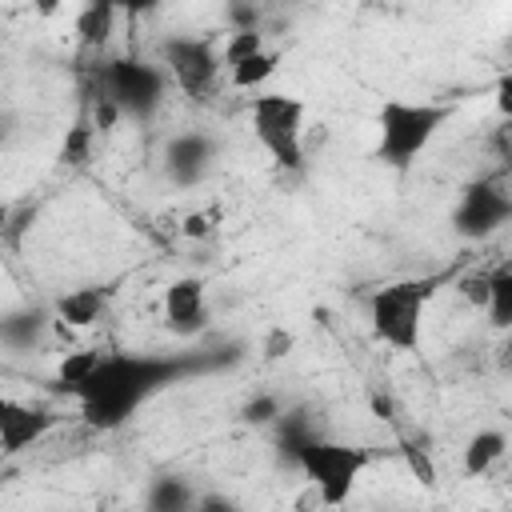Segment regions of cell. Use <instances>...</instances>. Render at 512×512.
I'll use <instances>...</instances> for the list:
<instances>
[{
  "mask_svg": "<svg viewBox=\"0 0 512 512\" xmlns=\"http://www.w3.org/2000/svg\"><path fill=\"white\" fill-rule=\"evenodd\" d=\"M108 304H112V288H104V284H84V288H72V292H64V296L56 300V316H60L64 324H72V328H92L96 320H104Z\"/></svg>",
  "mask_w": 512,
  "mask_h": 512,
  "instance_id": "12",
  "label": "cell"
},
{
  "mask_svg": "<svg viewBox=\"0 0 512 512\" xmlns=\"http://www.w3.org/2000/svg\"><path fill=\"white\" fill-rule=\"evenodd\" d=\"M452 120V104H432V100H384L376 112V156L404 172L412 168L436 132Z\"/></svg>",
  "mask_w": 512,
  "mask_h": 512,
  "instance_id": "3",
  "label": "cell"
},
{
  "mask_svg": "<svg viewBox=\"0 0 512 512\" xmlns=\"http://www.w3.org/2000/svg\"><path fill=\"white\" fill-rule=\"evenodd\" d=\"M212 164H216V144L212 136L204 132H176L168 144H164V176L176 184V188H196L212 176Z\"/></svg>",
  "mask_w": 512,
  "mask_h": 512,
  "instance_id": "10",
  "label": "cell"
},
{
  "mask_svg": "<svg viewBox=\"0 0 512 512\" xmlns=\"http://www.w3.org/2000/svg\"><path fill=\"white\" fill-rule=\"evenodd\" d=\"M268 44H264V32L256 28V32H228V40H224V52H220V60H224V68L232 72L236 64H244V60H252V56H260Z\"/></svg>",
  "mask_w": 512,
  "mask_h": 512,
  "instance_id": "20",
  "label": "cell"
},
{
  "mask_svg": "<svg viewBox=\"0 0 512 512\" xmlns=\"http://www.w3.org/2000/svg\"><path fill=\"white\" fill-rule=\"evenodd\" d=\"M504 368H508V372H512V348H508V352H504Z\"/></svg>",
  "mask_w": 512,
  "mask_h": 512,
  "instance_id": "27",
  "label": "cell"
},
{
  "mask_svg": "<svg viewBox=\"0 0 512 512\" xmlns=\"http://www.w3.org/2000/svg\"><path fill=\"white\" fill-rule=\"evenodd\" d=\"M240 416H244V424L268 428V424H276V420L284 416V404H280V396H272V392H260V396H252V400L240 408Z\"/></svg>",
  "mask_w": 512,
  "mask_h": 512,
  "instance_id": "21",
  "label": "cell"
},
{
  "mask_svg": "<svg viewBox=\"0 0 512 512\" xmlns=\"http://www.w3.org/2000/svg\"><path fill=\"white\" fill-rule=\"evenodd\" d=\"M284 348H292V336H288V332H276V340L268 344V360H276V356H284Z\"/></svg>",
  "mask_w": 512,
  "mask_h": 512,
  "instance_id": "26",
  "label": "cell"
},
{
  "mask_svg": "<svg viewBox=\"0 0 512 512\" xmlns=\"http://www.w3.org/2000/svg\"><path fill=\"white\" fill-rule=\"evenodd\" d=\"M116 16H120V8L116 4H84L80 12H76V40H80V48H104L108 40H112V32H116Z\"/></svg>",
  "mask_w": 512,
  "mask_h": 512,
  "instance_id": "15",
  "label": "cell"
},
{
  "mask_svg": "<svg viewBox=\"0 0 512 512\" xmlns=\"http://www.w3.org/2000/svg\"><path fill=\"white\" fill-rule=\"evenodd\" d=\"M504 224H512V192L496 180H472L460 188L452 208V232L460 240H488Z\"/></svg>",
  "mask_w": 512,
  "mask_h": 512,
  "instance_id": "8",
  "label": "cell"
},
{
  "mask_svg": "<svg viewBox=\"0 0 512 512\" xmlns=\"http://www.w3.org/2000/svg\"><path fill=\"white\" fill-rule=\"evenodd\" d=\"M56 412L40 408V404H24V400H0V452L16 456L24 448H32L36 440H44L56 428Z\"/></svg>",
  "mask_w": 512,
  "mask_h": 512,
  "instance_id": "11",
  "label": "cell"
},
{
  "mask_svg": "<svg viewBox=\"0 0 512 512\" xmlns=\"http://www.w3.org/2000/svg\"><path fill=\"white\" fill-rule=\"evenodd\" d=\"M164 328L180 340H196L212 328L208 284L200 276H180L164 288Z\"/></svg>",
  "mask_w": 512,
  "mask_h": 512,
  "instance_id": "9",
  "label": "cell"
},
{
  "mask_svg": "<svg viewBox=\"0 0 512 512\" xmlns=\"http://www.w3.org/2000/svg\"><path fill=\"white\" fill-rule=\"evenodd\" d=\"M292 464L304 472V480L312 484V492L320 496L324 508H344L360 484V476L368 472L372 464V452L360 448V444H344V440H308Z\"/></svg>",
  "mask_w": 512,
  "mask_h": 512,
  "instance_id": "4",
  "label": "cell"
},
{
  "mask_svg": "<svg viewBox=\"0 0 512 512\" xmlns=\"http://www.w3.org/2000/svg\"><path fill=\"white\" fill-rule=\"evenodd\" d=\"M168 88V72L140 56H116L100 68V96H108L120 116L152 120Z\"/></svg>",
  "mask_w": 512,
  "mask_h": 512,
  "instance_id": "6",
  "label": "cell"
},
{
  "mask_svg": "<svg viewBox=\"0 0 512 512\" xmlns=\"http://www.w3.org/2000/svg\"><path fill=\"white\" fill-rule=\"evenodd\" d=\"M492 96H496V112H500L504 120H512V68H504V72L496 76Z\"/></svg>",
  "mask_w": 512,
  "mask_h": 512,
  "instance_id": "24",
  "label": "cell"
},
{
  "mask_svg": "<svg viewBox=\"0 0 512 512\" xmlns=\"http://www.w3.org/2000/svg\"><path fill=\"white\" fill-rule=\"evenodd\" d=\"M236 356L240 352H228V356L220 352H104V360L72 392V400L80 404V416L88 428L116 432L164 388L188 376L216 372L232 364Z\"/></svg>",
  "mask_w": 512,
  "mask_h": 512,
  "instance_id": "1",
  "label": "cell"
},
{
  "mask_svg": "<svg viewBox=\"0 0 512 512\" xmlns=\"http://www.w3.org/2000/svg\"><path fill=\"white\" fill-rule=\"evenodd\" d=\"M276 68H280V52H276V48H264L260 56L236 64V68L228 72V80H232V88H240V92H264V84L276 76Z\"/></svg>",
  "mask_w": 512,
  "mask_h": 512,
  "instance_id": "17",
  "label": "cell"
},
{
  "mask_svg": "<svg viewBox=\"0 0 512 512\" xmlns=\"http://www.w3.org/2000/svg\"><path fill=\"white\" fill-rule=\"evenodd\" d=\"M484 316L496 332L512 328V264L488 272V308H484Z\"/></svg>",
  "mask_w": 512,
  "mask_h": 512,
  "instance_id": "16",
  "label": "cell"
},
{
  "mask_svg": "<svg viewBox=\"0 0 512 512\" xmlns=\"http://www.w3.org/2000/svg\"><path fill=\"white\" fill-rule=\"evenodd\" d=\"M248 116L268 160L284 172H296L304 164V100L292 92H256Z\"/></svg>",
  "mask_w": 512,
  "mask_h": 512,
  "instance_id": "5",
  "label": "cell"
},
{
  "mask_svg": "<svg viewBox=\"0 0 512 512\" xmlns=\"http://www.w3.org/2000/svg\"><path fill=\"white\" fill-rule=\"evenodd\" d=\"M504 456H508V436H504L500 428H480V432L468 436L464 456H460V468H464V476L480 480V476H488Z\"/></svg>",
  "mask_w": 512,
  "mask_h": 512,
  "instance_id": "13",
  "label": "cell"
},
{
  "mask_svg": "<svg viewBox=\"0 0 512 512\" xmlns=\"http://www.w3.org/2000/svg\"><path fill=\"white\" fill-rule=\"evenodd\" d=\"M44 324H48V312H44V308L12 312V316L4 320V344H8V348H32V344L44 336Z\"/></svg>",
  "mask_w": 512,
  "mask_h": 512,
  "instance_id": "18",
  "label": "cell"
},
{
  "mask_svg": "<svg viewBox=\"0 0 512 512\" xmlns=\"http://www.w3.org/2000/svg\"><path fill=\"white\" fill-rule=\"evenodd\" d=\"M196 512H240V504L232 496H224V492H200Z\"/></svg>",
  "mask_w": 512,
  "mask_h": 512,
  "instance_id": "25",
  "label": "cell"
},
{
  "mask_svg": "<svg viewBox=\"0 0 512 512\" xmlns=\"http://www.w3.org/2000/svg\"><path fill=\"white\" fill-rule=\"evenodd\" d=\"M448 276H404L392 284H380L368 296V320H372V336L380 344H388L392 352H416L420 336H424V312L436 296V288Z\"/></svg>",
  "mask_w": 512,
  "mask_h": 512,
  "instance_id": "2",
  "label": "cell"
},
{
  "mask_svg": "<svg viewBox=\"0 0 512 512\" xmlns=\"http://www.w3.org/2000/svg\"><path fill=\"white\" fill-rule=\"evenodd\" d=\"M160 68L184 96H204L220 80V52L204 36H164L160 40Z\"/></svg>",
  "mask_w": 512,
  "mask_h": 512,
  "instance_id": "7",
  "label": "cell"
},
{
  "mask_svg": "<svg viewBox=\"0 0 512 512\" xmlns=\"http://www.w3.org/2000/svg\"><path fill=\"white\" fill-rule=\"evenodd\" d=\"M460 292H464L468 304L488 308V272H472V276H464V280H460Z\"/></svg>",
  "mask_w": 512,
  "mask_h": 512,
  "instance_id": "23",
  "label": "cell"
},
{
  "mask_svg": "<svg viewBox=\"0 0 512 512\" xmlns=\"http://www.w3.org/2000/svg\"><path fill=\"white\" fill-rule=\"evenodd\" d=\"M88 144H92V128H88V124H76V128L64 136L60 160H68V164H84V160H88Z\"/></svg>",
  "mask_w": 512,
  "mask_h": 512,
  "instance_id": "22",
  "label": "cell"
},
{
  "mask_svg": "<svg viewBox=\"0 0 512 512\" xmlns=\"http://www.w3.org/2000/svg\"><path fill=\"white\" fill-rule=\"evenodd\" d=\"M200 492L184 480V476H152L144 488V512H196Z\"/></svg>",
  "mask_w": 512,
  "mask_h": 512,
  "instance_id": "14",
  "label": "cell"
},
{
  "mask_svg": "<svg viewBox=\"0 0 512 512\" xmlns=\"http://www.w3.org/2000/svg\"><path fill=\"white\" fill-rule=\"evenodd\" d=\"M104 360V352H96V348H84V352H68L64 360H60V368H56V388L64 392V396H72L92 372H96V364Z\"/></svg>",
  "mask_w": 512,
  "mask_h": 512,
  "instance_id": "19",
  "label": "cell"
}]
</instances>
